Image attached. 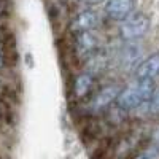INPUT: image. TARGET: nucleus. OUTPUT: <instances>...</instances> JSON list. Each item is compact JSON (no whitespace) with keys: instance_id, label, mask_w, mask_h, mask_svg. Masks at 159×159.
Segmentation results:
<instances>
[{"instance_id":"10","label":"nucleus","mask_w":159,"mask_h":159,"mask_svg":"<svg viewBox=\"0 0 159 159\" xmlns=\"http://www.w3.org/2000/svg\"><path fill=\"white\" fill-rule=\"evenodd\" d=\"M147 107H148L150 111H153V113H159V91L154 92V96H153L151 100L147 103Z\"/></svg>"},{"instance_id":"6","label":"nucleus","mask_w":159,"mask_h":159,"mask_svg":"<svg viewBox=\"0 0 159 159\" xmlns=\"http://www.w3.org/2000/svg\"><path fill=\"white\" fill-rule=\"evenodd\" d=\"M99 48V38L94 35V32H81L75 37V49L76 54L81 57H89L94 54Z\"/></svg>"},{"instance_id":"12","label":"nucleus","mask_w":159,"mask_h":159,"mask_svg":"<svg viewBox=\"0 0 159 159\" xmlns=\"http://www.w3.org/2000/svg\"><path fill=\"white\" fill-rule=\"evenodd\" d=\"M84 7H94V5H99V3H102L103 0H80Z\"/></svg>"},{"instance_id":"1","label":"nucleus","mask_w":159,"mask_h":159,"mask_svg":"<svg viewBox=\"0 0 159 159\" xmlns=\"http://www.w3.org/2000/svg\"><path fill=\"white\" fill-rule=\"evenodd\" d=\"M154 92H156L154 81L137 80V83H134L132 86L123 88L115 102L119 110H135L142 105L148 103L154 96Z\"/></svg>"},{"instance_id":"11","label":"nucleus","mask_w":159,"mask_h":159,"mask_svg":"<svg viewBox=\"0 0 159 159\" xmlns=\"http://www.w3.org/2000/svg\"><path fill=\"white\" fill-rule=\"evenodd\" d=\"M151 145H154L156 148H159V126L154 129V132H153V143Z\"/></svg>"},{"instance_id":"9","label":"nucleus","mask_w":159,"mask_h":159,"mask_svg":"<svg viewBox=\"0 0 159 159\" xmlns=\"http://www.w3.org/2000/svg\"><path fill=\"white\" fill-rule=\"evenodd\" d=\"M132 159H159V148H156L154 145H150L140 153H137Z\"/></svg>"},{"instance_id":"5","label":"nucleus","mask_w":159,"mask_h":159,"mask_svg":"<svg viewBox=\"0 0 159 159\" xmlns=\"http://www.w3.org/2000/svg\"><path fill=\"white\" fill-rule=\"evenodd\" d=\"M121 86L119 84H108L105 86L103 89H100L97 94L94 96V99H92V102L89 103V110L91 111H102L108 107V105H111L116 97L119 96V92H121Z\"/></svg>"},{"instance_id":"8","label":"nucleus","mask_w":159,"mask_h":159,"mask_svg":"<svg viewBox=\"0 0 159 159\" xmlns=\"http://www.w3.org/2000/svg\"><path fill=\"white\" fill-rule=\"evenodd\" d=\"M92 83H94V76L89 75V73H80L76 78H75V81H73V96L76 99H83L88 96V92L91 91L92 88Z\"/></svg>"},{"instance_id":"7","label":"nucleus","mask_w":159,"mask_h":159,"mask_svg":"<svg viewBox=\"0 0 159 159\" xmlns=\"http://www.w3.org/2000/svg\"><path fill=\"white\" fill-rule=\"evenodd\" d=\"M135 76H137V80H148V81H153V80L159 78V52H154V54L148 56L147 59L142 61L137 65Z\"/></svg>"},{"instance_id":"3","label":"nucleus","mask_w":159,"mask_h":159,"mask_svg":"<svg viewBox=\"0 0 159 159\" xmlns=\"http://www.w3.org/2000/svg\"><path fill=\"white\" fill-rule=\"evenodd\" d=\"M100 24V16L94 10H83L70 21L69 29L73 34H81V32H92L97 25Z\"/></svg>"},{"instance_id":"4","label":"nucleus","mask_w":159,"mask_h":159,"mask_svg":"<svg viewBox=\"0 0 159 159\" xmlns=\"http://www.w3.org/2000/svg\"><path fill=\"white\" fill-rule=\"evenodd\" d=\"M135 8V0H105V15L113 21H124L129 18Z\"/></svg>"},{"instance_id":"2","label":"nucleus","mask_w":159,"mask_h":159,"mask_svg":"<svg viewBox=\"0 0 159 159\" xmlns=\"http://www.w3.org/2000/svg\"><path fill=\"white\" fill-rule=\"evenodd\" d=\"M150 25L151 22L147 15H143V13H132L119 25V37L124 42L132 43L147 34L150 30Z\"/></svg>"}]
</instances>
